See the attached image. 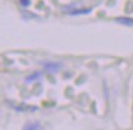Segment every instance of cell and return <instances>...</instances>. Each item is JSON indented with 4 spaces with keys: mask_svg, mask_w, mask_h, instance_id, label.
<instances>
[{
    "mask_svg": "<svg viewBox=\"0 0 133 130\" xmlns=\"http://www.w3.org/2000/svg\"><path fill=\"white\" fill-rule=\"evenodd\" d=\"M43 66L48 72H57L62 67L60 62H43Z\"/></svg>",
    "mask_w": 133,
    "mask_h": 130,
    "instance_id": "1",
    "label": "cell"
},
{
    "mask_svg": "<svg viewBox=\"0 0 133 130\" xmlns=\"http://www.w3.org/2000/svg\"><path fill=\"white\" fill-rule=\"evenodd\" d=\"M92 11V9H85V10H73L67 12L69 15H83V13H89Z\"/></svg>",
    "mask_w": 133,
    "mask_h": 130,
    "instance_id": "4",
    "label": "cell"
},
{
    "mask_svg": "<svg viewBox=\"0 0 133 130\" xmlns=\"http://www.w3.org/2000/svg\"><path fill=\"white\" fill-rule=\"evenodd\" d=\"M116 22L121 23L123 26H133V18H129V17H118L116 18Z\"/></svg>",
    "mask_w": 133,
    "mask_h": 130,
    "instance_id": "3",
    "label": "cell"
},
{
    "mask_svg": "<svg viewBox=\"0 0 133 130\" xmlns=\"http://www.w3.org/2000/svg\"><path fill=\"white\" fill-rule=\"evenodd\" d=\"M41 75H42L41 73H34V74H32L31 77L27 78V81H28V83H31V81H33L34 79H38V78L41 77Z\"/></svg>",
    "mask_w": 133,
    "mask_h": 130,
    "instance_id": "5",
    "label": "cell"
},
{
    "mask_svg": "<svg viewBox=\"0 0 133 130\" xmlns=\"http://www.w3.org/2000/svg\"><path fill=\"white\" fill-rule=\"evenodd\" d=\"M23 130H42V125L39 122H31L24 125Z\"/></svg>",
    "mask_w": 133,
    "mask_h": 130,
    "instance_id": "2",
    "label": "cell"
},
{
    "mask_svg": "<svg viewBox=\"0 0 133 130\" xmlns=\"http://www.w3.org/2000/svg\"><path fill=\"white\" fill-rule=\"evenodd\" d=\"M20 1L22 6H28L29 5V0H20Z\"/></svg>",
    "mask_w": 133,
    "mask_h": 130,
    "instance_id": "6",
    "label": "cell"
}]
</instances>
